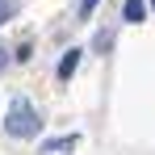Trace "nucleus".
I'll return each mask as SVG.
<instances>
[{
  "label": "nucleus",
  "instance_id": "1",
  "mask_svg": "<svg viewBox=\"0 0 155 155\" xmlns=\"http://www.w3.org/2000/svg\"><path fill=\"white\" fill-rule=\"evenodd\" d=\"M4 130H8L13 138H34V134L42 130V122H38V113H34L29 101H13L8 117H4Z\"/></svg>",
  "mask_w": 155,
  "mask_h": 155
},
{
  "label": "nucleus",
  "instance_id": "2",
  "mask_svg": "<svg viewBox=\"0 0 155 155\" xmlns=\"http://www.w3.org/2000/svg\"><path fill=\"white\" fill-rule=\"evenodd\" d=\"M80 54H84V51H67V54H63V63H59V80H71V76H76Z\"/></svg>",
  "mask_w": 155,
  "mask_h": 155
},
{
  "label": "nucleus",
  "instance_id": "3",
  "mask_svg": "<svg viewBox=\"0 0 155 155\" xmlns=\"http://www.w3.org/2000/svg\"><path fill=\"white\" fill-rule=\"evenodd\" d=\"M71 147H80V138L71 134V138H54V143H46L42 147V155H54V151H71Z\"/></svg>",
  "mask_w": 155,
  "mask_h": 155
},
{
  "label": "nucleus",
  "instance_id": "4",
  "mask_svg": "<svg viewBox=\"0 0 155 155\" xmlns=\"http://www.w3.org/2000/svg\"><path fill=\"white\" fill-rule=\"evenodd\" d=\"M122 13H126V21H143V17H147V4H143V0H126Z\"/></svg>",
  "mask_w": 155,
  "mask_h": 155
},
{
  "label": "nucleus",
  "instance_id": "5",
  "mask_svg": "<svg viewBox=\"0 0 155 155\" xmlns=\"http://www.w3.org/2000/svg\"><path fill=\"white\" fill-rule=\"evenodd\" d=\"M13 8H17V4H13V0H0V25H4V21H8V17H13Z\"/></svg>",
  "mask_w": 155,
  "mask_h": 155
},
{
  "label": "nucleus",
  "instance_id": "6",
  "mask_svg": "<svg viewBox=\"0 0 155 155\" xmlns=\"http://www.w3.org/2000/svg\"><path fill=\"white\" fill-rule=\"evenodd\" d=\"M92 8H97V0H80V17H84V21L92 17Z\"/></svg>",
  "mask_w": 155,
  "mask_h": 155
},
{
  "label": "nucleus",
  "instance_id": "7",
  "mask_svg": "<svg viewBox=\"0 0 155 155\" xmlns=\"http://www.w3.org/2000/svg\"><path fill=\"white\" fill-rule=\"evenodd\" d=\"M151 8H155V0H151Z\"/></svg>",
  "mask_w": 155,
  "mask_h": 155
}]
</instances>
